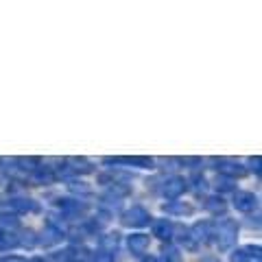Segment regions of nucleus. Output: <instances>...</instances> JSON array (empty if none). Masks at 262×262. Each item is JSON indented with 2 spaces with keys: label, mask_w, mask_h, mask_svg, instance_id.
Wrapping results in <instances>:
<instances>
[{
  "label": "nucleus",
  "mask_w": 262,
  "mask_h": 262,
  "mask_svg": "<svg viewBox=\"0 0 262 262\" xmlns=\"http://www.w3.org/2000/svg\"><path fill=\"white\" fill-rule=\"evenodd\" d=\"M210 236H214V243L221 251H227L238 238V225L232 219H221L214 225H210Z\"/></svg>",
  "instance_id": "obj_1"
},
{
  "label": "nucleus",
  "mask_w": 262,
  "mask_h": 262,
  "mask_svg": "<svg viewBox=\"0 0 262 262\" xmlns=\"http://www.w3.org/2000/svg\"><path fill=\"white\" fill-rule=\"evenodd\" d=\"M151 221V214L140 206H134L122 214V225L125 227H144Z\"/></svg>",
  "instance_id": "obj_2"
},
{
  "label": "nucleus",
  "mask_w": 262,
  "mask_h": 262,
  "mask_svg": "<svg viewBox=\"0 0 262 262\" xmlns=\"http://www.w3.org/2000/svg\"><path fill=\"white\" fill-rule=\"evenodd\" d=\"M186 188H188V182L184 177H170L164 182V188H162V192L166 199H177V196H182L186 192Z\"/></svg>",
  "instance_id": "obj_3"
},
{
  "label": "nucleus",
  "mask_w": 262,
  "mask_h": 262,
  "mask_svg": "<svg viewBox=\"0 0 262 262\" xmlns=\"http://www.w3.org/2000/svg\"><path fill=\"white\" fill-rule=\"evenodd\" d=\"M234 208L238 212H253L258 208V196L253 192H236L234 194Z\"/></svg>",
  "instance_id": "obj_4"
},
{
  "label": "nucleus",
  "mask_w": 262,
  "mask_h": 262,
  "mask_svg": "<svg viewBox=\"0 0 262 262\" xmlns=\"http://www.w3.org/2000/svg\"><path fill=\"white\" fill-rule=\"evenodd\" d=\"M103 164H131L138 168H153V160L144 155H134V158H103Z\"/></svg>",
  "instance_id": "obj_5"
},
{
  "label": "nucleus",
  "mask_w": 262,
  "mask_h": 262,
  "mask_svg": "<svg viewBox=\"0 0 262 262\" xmlns=\"http://www.w3.org/2000/svg\"><path fill=\"white\" fill-rule=\"evenodd\" d=\"M260 262V245H249V247H241L232 253V262Z\"/></svg>",
  "instance_id": "obj_6"
},
{
  "label": "nucleus",
  "mask_w": 262,
  "mask_h": 262,
  "mask_svg": "<svg viewBox=\"0 0 262 262\" xmlns=\"http://www.w3.org/2000/svg\"><path fill=\"white\" fill-rule=\"evenodd\" d=\"M221 175L223 177H229V179H236V177H245L247 175V168L241 166L238 162H225V160H219V166Z\"/></svg>",
  "instance_id": "obj_7"
},
{
  "label": "nucleus",
  "mask_w": 262,
  "mask_h": 262,
  "mask_svg": "<svg viewBox=\"0 0 262 262\" xmlns=\"http://www.w3.org/2000/svg\"><path fill=\"white\" fill-rule=\"evenodd\" d=\"M127 245H129L131 253H136V256H142V253L149 251L151 241H149V236H146V234H131L129 238H127Z\"/></svg>",
  "instance_id": "obj_8"
},
{
  "label": "nucleus",
  "mask_w": 262,
  "mask_h": 262,
  "mask_svg": "<svg viewBox=\"0 0 262 262\" xmlns=\"http://www.w3.org/2000/svg\"><path fill=\"white\" fill-rule=\"evenodd\" d=\"M173 232H175V227L168 219H160L153 223V236H158L160 241H170L173 238Z\"/></svg>",
  "instance_id": "obj_9"
},
{
  "label": "nucleus",
  "mask_w": 262,
  "mask_h": 262,
  "mask_svg": "<svg viewBox=\"0 0 262 262\" xmlns=\"http://www.w3.org/2000/svg\"><path fill=\"white\" fill-rule=\"evenodd\" d=\"M164 212H166V214H177V216H190L194 212V208L190 203H184V201H170L164 206Z\"/></svg>",
  "instance_id": "obj_10"
},
{
  "label": "nucleus",
  "mask_w": 262,
  "mask_h": 262,
  "mask_svg": "<svg viewBox=\"0 0 262 262\" xmlns=\"http://www.w3.org/2000/svg\"><path fill=\"white\" fill-rule=\"evenodd\" d=\"M190 236H192L194 245L208 243V241H210V223H194V225L190 227Z\"/></svg>",
  "instance_id": "obj_11"
},
{
  "label": "nucleus",
  "mask_w": 262,
  "mask_h": 262,
  "mask_svg": "<svg viewBox=\"0 0 262 262\" xmlns=\"http://www.w3.org/2000/svg\"><path fill=\"white\" fill-rule=\"evenodd\" d=\"M57 208H59L61 212H66L68 216H77V214L83 212V206H81L79 201H75V199H59L57 201Z\"/></svg>",
  "instance_id": "obj_12"
},
{
  "label": "nucleus",
  "mask_w": 262,
  "mask_h": 262,
  "mask_svg": "<svg viewBox=\"0 0 262 262\" xmlns=\"http://www.w3.org/2000/svg\"><path fill=\"white\" fill-rule=\"evenodd\" d=\"M15 245H20V238L15 236L11 229H0V251L5 249H11Z\"/></svg>",
  "instance_id": "obj_13"
},
{
  "label": "nucleus",
  "mask_w": 262,
  "mask_h": 262,
  "mask_svg": "<svg viewBox=\"0 0 262 262\" xmlns=\"http://www.w3.org/2000/svg\"><path fill=\"white\" fill-rule=\"evenodd\" d=\"M206 210L210 212V214H225L227 203L221 199V196H208L206 199Z\"/></svg>",
  "instance_id": "obj_14"
},
{
  "label": "nucleus",
  "mask_w": 262,
  "mask_h": 262,
  "mask_svg": "<svg viewBox=\"0 0 262 262\" xmlns=\"http://www.w3.org/2000/svg\"><path fill=\"white\" fill-rule=\"evenodd\" d=\"M11 208L18 212H37L39 206L33 199H11Z\"/></svg>",
  "instance_id": "obj_15"
},
{
  "label": "nucleus",
  "mask_w": 262,
  "mask_h": 262,
  "mask_svg": "<svg viewBox=\"0 0 262 262\" xmlns=\"http://www.w3.org/2000/svg\"><path fill=\"white\" fill-rule=\"evenodd\" d=\"M68 164H75V166H68L70 173H92V164L83 158H72L68 160Z\"/></svg>",
  "instance_id": "obj_16"
},
{
  "label": "nucleus",
  "mask_w": 262,
  "mask_h": 262,
  "mask_svg": "<svg viewBox=\"0 0 262 262\" xmlns=\"http://www.w3.org/2000/svg\"><path fill=\"white\" fill-rule=\"evenodd\" d=\"M35 177L39 179V182L48 184V182H53L57 175H55V170L51 166H35Z\"/></svg>",
  "instance_id": "obj_17"
},
{
  "label": "nucleus",
  "mask_w": 262,
  "mask_h": 262,
  "mask_svg": "<svg viewBox=\"0 0 262 262\" xmlns=\"http://www.w3.org/2000/svg\"><path fill=\"white\" fill-rule=\"evenodd\" d=\"M101 249H103V251H110V253H114V251L118 249V236H116V234L105 236V238L101 241Z\"/></svg>",
  "instance_id": "obj_18"
},
{
  "label": "nucleus",
  "mask_w": 262,
  "mask_h": 262,
  "mask_svg": "<svg viewBox=\"0 0 262 262\" xmlns=\"http://www.w3.org/2000/svg\"><path fill=\"white\" fill-rule=\"evenodd\" d=\"M234 179H229V177H223L221 175L219 179H216V190H223V192H227V190H234Z\"/></svg>",
  "instance_id": "obj_19"
},
{
  "label": "nucleus",
  "mask_w": 262,
  "mask_h": 262,
  "mask_svg": "<svg viewBox=\"0 0 262 262\" xmlns=\"http://www.w3.org/2000/svg\"><path fill=\"white\" fill-rule=\"evenodd\" d=\"M162 253H164V260H168V262H182V256H179V251L175 247H166Z\"/></svg>",
  "instance_id": "obj_20"
},
{
  "label": "nucleus",
  "mask_w": 262,
  "mask_h": 262,
  "mask_svg": "<svg viewBox=\"0 0 262 262\" xmlns=\"http://www.w3.org/2000/svg\"><path fill=\"white\" fill-rule=\"evenodd\" d=\"M94 262H114V253H110V251H96L94 253Z\"/></svg>",
  "instance_id": "obj_21"
},
{
  "label": "nucleus",
  "mask_w": 262,
  "mask_h": 262,
  "mask_svg": "<svg viewBox=\"0 0 262 262\" xmlns=\"http://www.w3.org/2000/svg\"><path fill=\"white\" fill-rule=\"evenodd\" d=\"M260 164H262V158H260V155L251 158V168H253V173H256L258 177H260Z\"/></svg>",
  "instance_id": "obj_22"
},
{
  "label": "nucleus",
  "mask_w": 262,
  "mask_h": 262,
  "mask_svg": "<svg viewBox=\"0 0 262 262\" xmlns=\"http://www.w3.org/2000/svg\"><path fill=\"white\" fill-rule=\"evenodd\" d=\"M70 188H72V190H75V192H83V194H88V192H90V188H88V186H81V182L70 184Z\"/></svg>",
  "instance_id": "obj_23"
},
{
  "label": "nucleus",
  "mask_w": 262,
  "mask_h": 262,
  "mask_svg": "<svg viewBox=\"0 0 262 262\" xmlns=\"http://www.w3.org/2000/svg\"><path fill=\"white\" fill-rule=\"evenodd\" d=\"M203 188H206V179L199 177V175H194V190L199 192V190H203Z\"/></svg>",
  "instance_id": "obj_24"
},
{
  "label": "nucleus",
  "mask_w": 262,
  "mask_h": 262,
  "mask_svg": "<svg viewBox=\"0 0 262 262\" xmlns=\"http://www.w3.org/2000/svg\"><path fill=\"white\" fill-rule=\"evenodd\" d=\"M0 262H27V260L20 258V256H9V258H3Z\"/></svg>",
  "instance_id": "obj_25"
},
{
  "label": "nucleus",
  "mask_w": 262,
  "mask_h": 262,
  "mask_svg": "<svg viewBox=\"0 0 262 262\" xmlns=\"http://www.w3.org/2000/svg\"><path fill=\"white\" fill-rule=\"evenodd\" d=\"M31 262H44V258H33Z\"/></svg>",
  "instance_id": "obj_26"
}]
</instances>
